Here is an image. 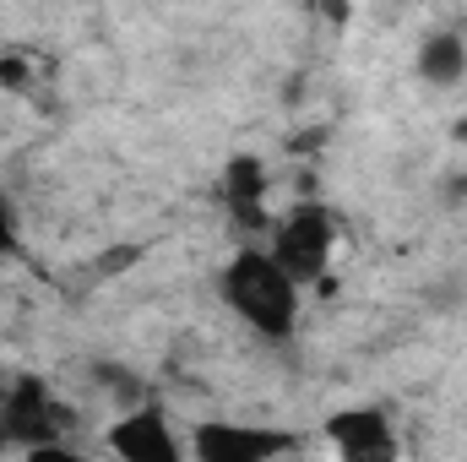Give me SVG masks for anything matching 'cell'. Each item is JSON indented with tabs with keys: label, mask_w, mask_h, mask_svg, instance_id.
<instances>
[{
	"label": "cell",
	"mask_w": 467,
	"mask_h": 462,
	"mask_svg": "<svg viewBox=\"0 0 467 462\" xmlns=\"http://www.w3.org/2000/svg\"><path fill=\"white\" fill-rule=\"evenodd\" d=\"M321 436L337 452V462H402V436H397L391 414L375 408V403L332 408L321 419Z\"/></svg>",
	"instance_id": "5"
},
{
	"label": "cell",
	"mask_w": 467,
	"mask_h": 462,
	"mask_svg": "<svg viewBox=\"0 0 467 462\" xmlns=\"http://www.w3.org/2000/svg\"><path fill=\"white\" fill-rule=\"evenodd\" d=\"M109 457L115 462H191L185 436L174 430V419L158 408V403H141V408H125L109 436H104Z\"/></svg>",
	"instance_id": "6"
},
{
	"label": "cell",
	"mask_w": 467,
	"mask_h": 462,
	"mask_svg": "<svg viewBox=\"0 0 467 462\" xmlns=\"http://www.w3.org/2000/svg\"><path fill=\"white\" fill-rule=\"evenodd\" d=\"M5 452H11V441H5V430H0V457H5Z\"/></svg>",
	"instance_id": "12"
},
{
	"label": "cell",
	"mask_w": 467,
	"mask_h": 462,
	"mask_svg": "<svg viewBox=\"0 0 467 462\" xmlns=\"http://www.w3.org/2000/svg\"><path fill=\"white\" fill-rule=\"evenodd\" d=\"M16 250H22V224H16V207L0 196V261L16 256Z\"/></svg>",
	"instance_id": "10"
},
{
	"label": "cell",
	"mask_w": 467,
	"mask_h": 462,
	"mask_svg": "<svg viewBox=\"0 0 467 462\" xmlns=\"http://www.w3.org/2000/svg\"><path fill=\"white\" fill-rule=\"evenodd\" d=\"M218 299L229 305L255 338H266V343H288V338L299 332L305 289H299L261 245L234 250L229 261L218 267Z\"/></svg>",
	"instance_id": "1"
},
{
	"label": "cell",
	"mask_w": 467,
	"mask_h": 462,
	"mask_svg": "<svg viewBox=\"0 0 467 462\" xmlns=\"http://www.w3.org/2000/svg\"><path fill=\"white\" fill-rule=\"evenodd\" d=\"M22 462H88L71 441H60V446H33V452H22Z\"/></svg>",
	"instance_id": "11"
},
{
	"label": "cell",
	"mask_w": 467,
	"mask_h": 462,
	"mask_svg": "<svg viewBox=\"0 0 467 462\" xmlns=\"http://www.w3.org/2000/svg\"><path fill=\"white\" fill-rule=\"evenodd\" d=\"M191 462H277L294 452V436L277 425L244 419H196L191 425Z\"/></svg>",
	"instance_id": "4"
},
{
	"label": "cell",
	"mask_w": 467,
	"mask_h": 462,
	"mask_svg": "<svg viewBox=\"0 0 467 462\" xmlns=\"http://www.w3.org/2000/svg\"><path fill=\"white\" fill-rule=\"evenodd\" d=\"M218 191H223V207H229V218H234L244 234H261V229H266V196H272V174H266V163H261L255 152H234L229 163H223V180H218Z\"/></svg>",
	"instance_id": "7"
},
{
	"label": "cell",
	"mask_w": 467,
	"mask_h": 462,
	"mask_svg": "<svg viewBox=\"0 0 467 462\" xmlns=\"http://www.w3.org/2000/svg\"><path fill=\"white\" fill-rule=\"evenodd\" d=\"M332 250H337V218H332L321 202H299V207H288L283 224L272 229V245H266V256H272L299 289H310V283L327 278Z\"/></svg>",
	"instance_id": "2"
},
{
	"label": "cell",
	"mask_w": 467,
	"mask_h": 462,
	"mask_svg": "<svg viewBox=\"0 0 467 462\" xmlns=\"http://www.w3.org/2000/svg\"><path fill=\"white\" fill-rule=\"evenodd\" d=\"M0 88L5 93H27L33 88V66L22 49H0Z\"/></svg>",
	"instance_id": "9"
},
{
	"label": "cell",
	"mask_w": 467,
	"mask_h": 462,
	"mask_svg": "<svg viewBox=\"0 0 467 462\" xmlns=\"http://www.w3.org/2000/svg\"><path fill=\"white\" fill-rule=\"evenodd\" d=\"M0 430L22 452L60 446L71 436V408L60 403V392H49L44 375H11L5 392H0Z\"/></svg>",
	"instance_id": "3"
},
{
	"label": "cell",
	"mask_w": 467,
	"mask_h": 462,
	"mask_svg": "<svg viewBox=\"0 0 467 462\" xmlns=\"http://www.w3.org/2000/svg\"><path fill=\"white\" fill-rule=\"evenodd\" d=\"M413 71L430 88H457L467 77V38L462 33H430L413 55Z\"/></svg>",
	"instance_id": "8"
}]
</instances>
